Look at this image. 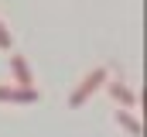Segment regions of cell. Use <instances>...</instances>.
Wrapping results in <instances>:
<instances>
[{
    "instance_id": "obj_1",
    "label": "cell",
    "mask_w": 147,
    "mask_h": 137,
    "mask_svg": "<svg viewBox=\"0 0 147 137\" xmlns=\"http://www.w3.org/2000/svg\"><path fill=\"white\" fill-rule=\"evenodd\" d=\"M103 82H106V68H92V72H89V75L82 79V86H79V89L72 93L69 106H82V103L89 100V96H92V93H96V89H99Z\"/></svg>"
},
{
    "instance_id": "obj_2",
    "label": "cell",
    "mask_w": 147,
    "mask_h": 137,
    "mask_svg": "<svg viewBox=\"0 0 147 137\" xmlns=\"http://www.w3.org/2000/svg\"><path fill=\"white\" fill-rule=\"evenodd\" d=\"M38 89H21V86H0V103H38Z\"/></svg>"
},
{
    "instance_id": "obj_3",
    "label": "cell",
    "mask_w": 147,
    "mask_h": 137,
    "mask_svg": "<svg viewBox=\"0 0 147 137\" xmlns=\"http://www.w3.org/2000/svg\"><path fill=\"white\" fill-rule=\"evenodd\" d=\"M10 72H14V82L21 89H34V75H31V68L21 55H10Z\"/></svg>"
},
{
    "instance_id": "obj_4",
    "label": "cell",
    "mask_w": 147,
    "mask_h": 137,
    "mask_svg": "<svg viewBox=\"0 0 147 137\" xmlns=\"http://www.w3.org/2000/svg\"><path fill=\"white\" fill-rule=\"evenodd\" d=\"M110 96H113L116 103H123L127 110H134V106H137V96H134V93H130L123 82H110Z\"/></svg>"
},
{
    "instance_id": "obj_5",
    "label": "cell",
    "mask_w": 147,
    "mask_h": 137,
    "mask_svg": "<svg viewBox=\"0 0 147 137\" xmlns=\"http://www.w3.org/2000/svg\"><path fill=\"white\" fill-rule=\"evenodd\" d=\"M116 123H120V127H123L130 137H140V123H137V120H134L127 110H116Z\"/></svg>"
},
{
    "instance_id": "obj_6",
    "label": "cell",
    "mask_w": 147,
    "mask_h": 137,
    "mask_svg": "<svg viewBox=\"0 0 147 137\" xmlns=\"http://www.w3.org/2000/svg\"><path fill=\"white\" fill-rule=\"evenodd\" d=\"M10 45H14V41H10V31H7V28H3V21H0V48H3V52H10Z\"/></svg>"
}]
</instances>
